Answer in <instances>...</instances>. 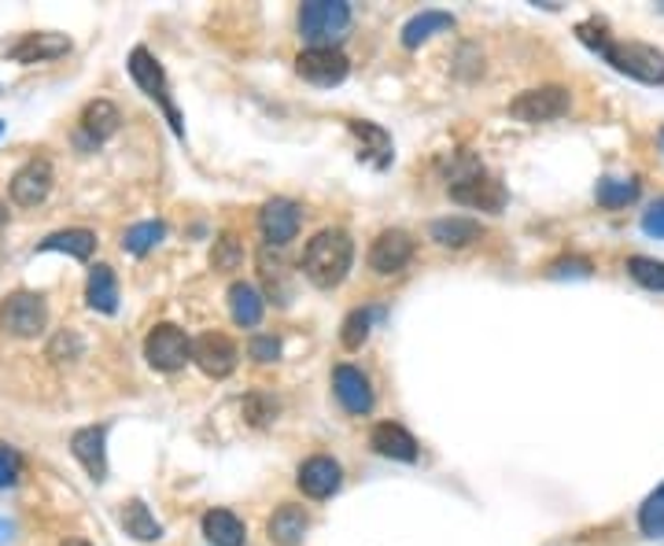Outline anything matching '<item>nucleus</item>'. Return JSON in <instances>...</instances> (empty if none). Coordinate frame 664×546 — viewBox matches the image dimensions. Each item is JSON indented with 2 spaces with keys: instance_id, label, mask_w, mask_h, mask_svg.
Masks as SVG:
<instances>
[{
  "instance_id": "4",
  "label": "nucleus",
  "mask_w": 664,
  "mask_h": 546,
  "mask_svg": "<svg viewBox=\"0 0 664 546\" xmlns=\"http://www.w3.org/2000/svg\"><path fill=\"white\" fill-rule=\"evenodd\" d=\"M45 326H49V307L37 292H12L4 295L0 303V329L8 337H18V340H34L41 337Z\"/></svg>"
},
{
  "instance_id": "11",
  "label": "nucleus",
  "mask_w": 664,
  "mask_h": 546,
  "mask_svg": "<svg viewBox=\"0 0 664 546\" xmlns=\"http://www.w3.org/2000/svg\"><path fill=\"white\" fill-rule=\"evenodd\" d=\"M451 200L465 203V207H480V211H494L499 215L506 207V189H502L499 178L491 174H473V178H462L451 185Z\"/></svg>"
},
{
  "instance_id": "26",
  "label": "nucleus",
  "mask_w": 664,
  "mask_h": 546,
  "mask_svg": "<svg viewBox=\"0 0 664 546\" xmlns=\"http://www.w3.org/2000/svg\"><path fill=\"white\" fill-rule=\"evenodd\" d=\"M123 529H126V535H134V539H140V543L163 539V524L148 513V506L140 503V498H129V503L123 506Z\"/></svg>"
},
{
  "instance_id": "25",
  "label": "nucleus",
  "mask_w": 664,
  "mask_h": 546,
  "mask_svg": "<svg viewBox=\"0 0 664 546\" xmlns=\"http://www.w3.org/2000/svg\"><path fill=\"white\" fill-rule=\"evenodd\" d=\"M428 233H433L436 244H443V247H465V244H473V240H480L484 229H480V221H473V218H439L428 226Z\"/></svg>"
},
{
  "instance_id": "40",
  "label": "nucleus",
  "mask_w": 664,
  "mask_h": 546,
  "mask_svg": "<svg viewBox=\"0 0 664 546\" xmlns=\"http://www.w3.org/2000/svg\"><path fill=\"white\" fill-rule=\"evenodd\" d=\"M245 414L255 424H266L270 418H274V406H263V399H259V395H251V399L245 403Z\"/></svg>"
},
{
  "instance_id": "35",
  "label": "nucleus",
  "mask_w": 664,
  "mask_h": 546,
  "mask_svg": "<svg viewBox=\"0 0 664 546\" xmlns=\"http://www.w3.org/2000/svg\"><path fill=\"white\" fill-rule=\"evenodd\" d=\"M18 477H23V458H18L15 447L0 443V487H12Z\"/></svg>"
},
{
  "instance_id": "34",
  "label": "nucleus",
  "mask_w": 664,
  "mask_h": 546,
  "mask_svg": "<svg viewBox=\"0 0 664 546\" xmlns=\"http://www.w3.org/2000/svg\"><path fill=\"white\" fill-rule=\"evenodd\" d=\"M240 263H245V247H240V240L233 233H222L218 240H214L211 266L214 270H237Z\"/></svg>"
},
{
  "instance_id": "33",
  "label": "nucleus",
  "mask_w": 664,
  "mask_h": 546,
  "mask_svg": "<svg viewBox=\"0 0 664 546\" xmlns=\"http://www.w3.org/2000/svg\"><path fill=\"white\" fill-rule=\"evenodd\" d=\"M628 274L642 284V289L664 292V263H657V258H647V255L628 258Z\"/></svg>"
},
{
  "instance_id": "37",
  "label": "nucleus",
  "mask_w": 664,
  "mask_h": 546,
  "mask_svg": "<svg viewBox=\"0 0 664 546\" xmlns=\"http://www.w3.org/2000/svg\"><path fill=\"white\" fill-rule=\"evenodd\" d=\"M63 351H67V363H71V358H78L82 355V340L74 337V332H60V337L52 340V347H49V358L63 363Z\"/></svg>"
},
{
  "instance_id": "43",
  "label": "nucleus",
  "mask_w": 664,
  "mask_h": 546,
  "mask_svg": "<svg viewBox=\"0 0 664 546\" xmlns=\"http://www.w3.org/2000/svg\"><path fill=\"white\" fill-rule=\"evenodd\" d=\"M4 221H8V207H0V226H4Z\"/></svg>"
},
{
  "instance_id": "38",
  "label": "nucleus",
  "mask_w": 664,
  "mask_h": 546,
  "mask_svg": "<svg viewBox=\"0 0 664 546\" xmlns=\"http://www.w3.org/2000/svg\"><path fill=\"white\" fill-rule=\"evenodd\" d=\"M550 277H591V263L587 258H561L547 270Z\"/></svg>"
},
{
  "instance_id": "16",
  "label": "nucleus",
  "mask_w": 664,
  "mask_h": 546,
  "mask_svg": "<svg viewBox=\"0 0 664 546\" xmlns=\"http://www.w3.org/2000/svg\"><path fill=\"white\" fill-rule=\"evenodd\" d=\"M340 466H336L333 458H325V455H314V458H306L303 466H299V477H296V484H299V492L303 495H311V498H329L333 492H340Z\"/></svg>"
},
{
  "instance_id": "29",
  "label": "nucleus",
  "mask_w": 664,
  "mask_h": 546,
  "mask_svg": "<svg viewBox=\"0 0 664 546\" xmlns=\"http://www.w3.org/2000/svg\"><path fill=\"white\" fill-rule=\"evenodd\" d=\"M351 134L359 137L362 144H366L362 152H366V155H377V160H373V166H388V163H391V137H388L380 126H373V123H351Z\"/></svg>"
},
{
  "instance_id": "15",
  "label": "nucleus",
  "mask_w": 664,
  "mask_h": 546,
  "mask_svg": "<svg viewBox=\"0 0 664 546\" xmlns=\"http://www.w3.org/2000/svg\"><path fill=\"white\" fill-rule=\"evenodd\" d=\"M108 429H100V424H89V429H78L71 436V450H74V458L86 466V473L97 480H104L108 477Z\"/></svg>"
},
{
  "instance_id": "20",
  "label": "nucleus",
  "mask_w": 664,
  "mask_h": 546,
  "mask_svg": "<svg viewBox=\"0 0 664 546\" xmlns=\"http://www.w3.org/2000/svg\"><path fill=\"white\" fill-rule=\"evenodd\" d=\"M306 529H311V517L303 513V506H280L266 524L270 539L277 546H296L306 535Z\"/></svg>"
},
{
  "instance_id": "32",
  "label": "nucleus",
  "mask_w": 664,
  "mask_h": 546,
  "mask_svg": "<svg viewBox=\"0 0 664 546\" xmlns=\"http://www.w3.org/2000/svg\"><path fill=\"white\" fill-rule=\"evenodd\" d=\"M373 318H377V310H351L348 318H343V329H340L343 347H348V351H359L362 344H366Z\"/></svg>"
},
{
  "instance_id": "14",
  "label": "nucleus",
  "mask_w": 664,
  "mask_h": 546,
  "mask_svg": "<svg viewBox=\"0 0 664 546\" xmlns=\"http://www.w3.org/2000/svg\"><path fill=\"white\" fill-rule=\"evenodd\" d=\"M333 392L348 414H369L373 410V384L362 369L354 366H336L333 369Z\"/></svg>"
},
{
  "instance_id": "41",
  "label": "nucleus",
  "mask_w": 664,
  "mask_h": 546,
  "mask_svg": "<svg viewBox=\"0 0 664 546\" xmlns=\"http://www.w3.org/2000/svg\"><path fill=\"white\" fill-rule=\"evenodd\" d=\"M12 532H15V524H12V521H0V546L12 539Z\"/></svg>"
},
{
  "instance_id": "28",
  "label": "nucleus",
  "mask_w": 664,
  "mask_h": 546,
  "mask_svg": "<svg viewBox=\"0 0 664 546\" xmlns=\"http://www.w3.org/2000/svg\"><path fill=\"white\" fill-rule=\"evenodd\" d=\"M635 196H639V181H624V178H602L594 189V200L602 203L605 211H621L628 207V203H635Z\"/></svg>"
},
{
  "instance_id": "13",
  "label": "nucleus",
  "mask_w": 664,
  "mask_h": 546,
  "mask_svg": "<svg viewBox=\"0 0 664 546\" xmlns=\"http://www.w3.org/2000/svg\"><path fill=\"white\" fill-rule=\"evenodd\" d=\"M52 192V163L49 160H30L15 170L12 178V200L18 207H37Z\"/></svg>"
},
{
  "instance_id": "5",
  "label": "nucleus",
  "mask_w": 664,
  "mask_h": 546,
  "mask_svg": "<svg viewBox=\"0 0 664 546\" xmlns=\"http://www.w3.org/2000/svg\"><path fill=\"white\" fill-rule=\"evenodd\" d=\"M145 358L152 369L174 373V369H181L185 363H192V340L177 326H171V321H163V326H155L145 337Z\"/></svg>"
},
{
  "instance_id": "12",
  "label": "nucleus",
  "mask_w": 664,
  "mask_h": 546,
  "mask_svg": "<svg viewBox=\"0 0 664 546\" xmlns=\"http://www.w3.org/2000/svg\"><path fill=\"white\" fill-rule=\"evenodd\" d=\"M299 221H303V215H299V203L292 200H270L263 211H259V229H263L266 244L274 247H285L288 240H296L299 233Z\"/></svg>"
},
{
  "instance_id": "3",
  "label": "nucleus",
  "mask_w": 664,
  "mask_h": 546,
  "mask_svg": "<svg viewBox=\"0 0 664 546\" xmlns=\"http://www.w3.org/2000/svg\"><path fill=\"white\" fill-rule=\"evenodd\" d=\"M605 60L613 63V71L628 74L635 81H647V86H661L664 81V55L653 49V45H639V41H605L602 49Z\"/></svg>"
},
{
  "instance_id": "6",
  "label": "nucleus",
  "mask_w": 664,
  "mask_h": 546,
  "mask_svg": "<svg viewBox=\"0 0 664 546\" xmlns=\"http://www.w3.org/2000/svg\"><path fill=\"white\" fill-rule=\"evenodd\" d=\"M568 104H573L568 89H561V86H539V89L521 92V97L510 104V115L517 118V123L539 126V123H554V118H561V115L568 111Z\"/></svg>"
},
{
  "instance_id": "45",
  "label": "nucleus",
  "mask_w": 664,
  "mask_h": 546,
  "mask_svg": "<svg viewBox=\"0 0 664 546\" xmlns=\"http://www.w3.org/2000/svg\"><path fill=\"white\" fill-rule=\"evenodd\" d=\"M0 134H4V123H0Z\"/></svg>"
},
{
  "instance_id": "19",
  "label": "nucleus",
  "mask_w": 664,
  "mask_h": 546,
  "mask_svg": "<svg viewBox=\"0 0 664 546\" xmlns=\"http://www.w3.org/2000/svg\"><path fill=\"white\" fill-rule=\"evenodd\" d=\"M118 123H123V115H118V107L111 104V100H92V104H86V111H82V134L97 144L115 137Z\"/></svg>"
},
{
  "instance_id": "9",
  "label": "nucleus",
  "mask_w": 664,
  "mask_h": 546,
  "mask_svg": "<svg viewBox=\"0 0 664 546\" xmlns=\"http://www.w3.org/2000/svg\"><path fill=\"white\" fill-rule=\"evenodd\" d=\"M237 358H240L237 344H233L229 337H222V332H203V337L192 344V363L208 377H214V381L229 377L233 369H237Z\"/></svg>"
},
{
  "instance_id": "42",
  "label": "nucleus",
  "mask_w": 664,
  "mask_h": 546,
  "mask_svg": "<svg viewBox=\"0 0 664 546\" xmlns=\"http://www.w3.org/2000/svg\"><path fill=\"white\" fill-rule=\"evenodd\" d=\"M63 546H89V543H86V539H67Z\"/></svg>"
},
{
  "instance_id": "31",
  "label": "nucleus",
  "mask_w": 664,
  "mask_h": 546,
  "mask_svg": "<svg viewBox=\"0 0 664 546\" xmlns=\"http://www.w3.org/2000/svg\"><path fill=\"white\" fill-rule=\"evenodd\" d=\"M639 529L650 539H664V484L653 492L639 510Z\"/></svg>"
},
{
  "instance_id": "10",
  "label": "nucleus",
  "mask_w": 664,
  "mask_h": 546,
  "mask_svg": "<svg viewBox=\"0 0 664 546\" xmlns=\"http://www.w3.org/2000/svg\"><path fill=\"white\" fill-rule=\"evenodd\" d=\"M414 258V240L402 229H385L369 247V270L380 277H391L399 270H406V263Z\"/></svg>"
},
{
  "instance_id": "21",
  "label": "nucleus",
  "mask_w": 664,
  "mask_h": 546,
  "mask_svg": "<svg viewBox=\"0 0 664 546\" xmlns=\"http://www.w3.org/2000/svg\"><path fill=\"white\" fill-rule=\"evenodd\" d=\"M86 300L92 310L100 314H115L118 310V281L111 274V266H92L89 270V281H86Z\"/></svg>"
},
{
  "instance_id": "23",
  "label": "nucleus",
  "mask_w": 664,
  "mask_h": 546,
  "mask_svg": "<svg viewBox=\"0 0 664 546\" xmlns=\"http://www.w3.org/2000/svg\"><path fill=\"white\" fill-rule=\"evenodd\" d=\"M263 310H266L263 295L251 289V284L237 281V284L229 289V314H233V321H237V326L255 329L259 321H263Z\"/></svg>"
},
{
  "instance_id": "18",
  "label": "nucleus",
  "mask_w": 664,
  "mask_h": 546,
  "mask_svg": "<svg viewBox=\"0 0 664 546\" xmlns=\"http://www.w3.org/2000/svg\"><path fill=\"white\" fill-rule=\"evenodd\" d=\"M67 52H71V41L63 34H26L12 49V60L15 63H45V60H55V55H67Z\"/></svg>"
},
{
  "instance_id": "39",
  "label": "nucleus",
  "mask_w": 664,
  "mask_h": 546,
  "mask_svg": "<svg viewBox=\"0 0 664 546\" xmlns=\"http://www.w3.org/2000/svg\"><path fill=\"white\" fill-rule=\"evenodd\" d=\"M642 229H647L650 237L664 240V200H657V203H653V207L647 211V215H642Z\"/></svg>"
},
{
  "instance_id": "2",
  "label": "nucleus",
  "mask_w": 664,
  "mask_h": 546,
  "mask_svg": "<svg viewBox=\"0 0 664 546\" xmlns=\"http://www.w3.org/2000/svg\"><path fill=\"white\" fill-rule=\"evenodd\" d=\"M351 26V4L343 0H311L299 8V34L311 41V49H333L343 30Z\"/></svg>"
},
{
  "instance_id": "36",
  "label": "nucleus",
  "mask_w": 664,
  "mask_h": 546,
  "mask_svg": "<svg viewBox=\"0 0 664 546\" xmlns=\"http://www.w3.org/2000/svg\"><path fill=\"white\" fill-rule=\"evenodd\" d=\"M248 355L255 358V363H277V358H280V340H274V337H251Z\"/></svg>"
},
{
  "instance_id": "22",
  "label": "nucleus",
  "mask_w": 664,
  "mask_h": 546,
  "mask_svg": "<svg viewBox=\"0 0 664 546\" xmlns=\"http://www.w3.org/2000/svg\"><path fill=\"white\" fill-rule=\"evenodd\" d=\"M203 535L214 543V546H245L248 539V529L237 513L229 510H211L203 513Z\"/></svg>"
},
{
  "instance_id": "44",
  "label": "nucleus",
  "mask_w": 664,
  "mask_h": 546,
  "mask_svg": "<svg viewBox=\"0 0 664 546\" xmlns=\"http://www.w3.org/2000/svg\"><path fill=\"white\" fill-rule=\"evenodd\" d=\"M661 144H664V129H661Z\"/></svg>"
},
{
  "instance_id": "24",
  "label": "nucleus",
  "mask_w": 664,
  "mask_h": 546,
  "mask_svg": "<svg viewBox=\"0 0 664 546\" xmlns=\"http://www.w3.org/2000/svg\"><path fill=\"white\" fill-rule=\"evenodd\" d=\"M447 30H454V15H447V12H421V15L410 18L406 26H402V45H406V49H417V45H425L428 37L447 34Z\"/></svg>"
},
{
  "instance_id": "1",
  "label": "nucleus",
  "mask_w": 664,
  "mask_h": 546,
  "mask_svg": "<svg viewBox=\"0 0 664 546\" xmlns=\"http://www.w3.org/2000/svg\"><path fill=\"white\" fill-rule=\"evenodd\" d=\"M354 263V240L348 229H322L303 252V274L314 289H336Z\"/></svg>"
},
{
  "instance_id": "8",
  "label": "nucleus",
  "mask_w": 664,
  "mask_h": 546,
  "mask_svg": "<svg viewBox=\"0 0 664 546\" xmlns=\"http://www.w3.org/2000/svg\"><path fill=\"white\" fill-rule=\"evenodd\" d=\"M296 71L299 78L314 81V86H340L348 78L351 63L340 49H306L296 55Z\"/></svg>"
},
{
  "instance_id": "17",
  "label": "nucleus",
  "mask_w": 664,
  "mask_h": 546,
  "mask_svg": "<svg viewBox=\"0 0 664 546\" xmlns=\"http://www.w3.org/2000/svg\"><path fill=\"white\" fill-rule=\"evenodd\" d=\"M369 447L377 450L380 458H391V461H417V440L396 421H380L377 429L369 432Z\"/></svg>"
},
{
  "instance_id": "7",
  "label": "nucleus",
  "mask_w": 664,
  "mask_h": 546,
  "mask_svg": "<svg viewBox=\"0 0 664 546\" xmlns=\"http://www.w3.org/2000/svg\"><path fill=\"white\" fill-rule=\"evenodd\" d=\"M129 74H134V81L148 92V97L163 104L166 118H171V126H174V134H177V137H185L181 115H177L174 104H171V89H166V74H163V67H159L155 55L148 52V49H134V52H129Z\"/></svg>"
},
{
  "instance_id": "27",
  "label": "nucleus",
  "mask_w": 664,
  "mask_h": 546,
  "mask_svg": "<svg viewBox=\"0 0 664 546\" xmlns=\"http://www.w3.org/2000/svg\"><path fill=\"white\" fill-rule=\"evenodd\" d=\"M92 247H97V233H89V229H63V233L41 240V252H63L71 258H89Z\"/></svg>"
},
{
  "instance_id": "30",
  "label": "nucleus",
  "mask_w": 664,
  "mask_h": 546,
  "mask_svg": "<svg viewBox=\"0 0 664 546\" xmlns=\"http://www.w3.org/2000/svg\"><path fill=\"white\" fill-rule=\"evenodd\" d=\"M163 237H166V226H163V221H137V226L126 229L123 252H129V255H148Z\"/></svg>"
}]
</instances>
